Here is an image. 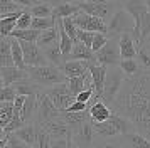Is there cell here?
Wrapping results in <instances>:
<instances>
[{
  "label": "cell",
  "instance_id": "cell-1",
  "mask_svg": "<svg viewBox=\"0 0 150 148\" xmlns=\"http://www.w3.org/2000/svg\"><path fill=\"white\" fill-rule=\"evenodd\" d=\"M113 113L120 114L133 125L135 131L150 141V74L142 71L125 78L116 96Z\"/></svg>",
  "mask_w": 150,
  "mask_h": 148
},
{
  "label": "cell",
  "instance_id": "cell-2",
  "mask_svg": "<svg viewBox=\"0 0 150 148\" xmlns=\"http://www.w3.org/2000/svg\"><path fill=\"white\" fill-rule=\"evenodd\" d=\"M29 79L32 81L34 84H37L39 87H52L57 84H64L66 82V76L59 67L56 66H39V67H29L27 69Z\"/></svg>",
  "mask_w": 150,
  "mask_h": 148
},
{
  "label": "cell",
  "instance_id": "cell-3",
  "mask_svg": "<svg viewBox=\"0 0 150 148\" xmlns=\"http://www.w3.org/2000/svg\"><path fill=\"white\" fill-rule=\"evenodd\" d=\"M133 27H135L133 19L120 5L115 10L113 17L110 19V22L106 24V35H108V39H113V37L118 39L123 34H133Z\"/></svg>",
  "mask_w": 150,
  "mask_h": 148
},
{
  "label": "cell",
  "instance_id": "cell-4",
  "mask_svg": "<svg viewBox=\"0 0 150 148\" xmlns=\"http://www.w3.org/2000/svg\"><path fill=\"white\" fill-rule=\"evenodd\" d=\"M79 5V12H84L91 15V17H96V19H111L115 10L120 7V4L116 2H105V0H88V2H78Z\"/></svg>",
  "mask_w": 150,
  "mask_h": 148
},
{
  "label": "cell",
  "instance_id": "cell-5",
  "mask_svg": "<svg viewBox=\"0 0 150 148\" xmlns=\"http://www.w3.org/2000/svg\"><path fill=\"white\" fill-rule=\"evenodd\" d=\"M123 82H125V74L122 73L120 67H110L106 73V79H105V87H103V98L101 101L106 104H113L116 96L122 89Z\"/></svg>",
  "mask_w": 150,
  "mask_h": 148
},
{
  "label": "cell",
  "instance_id": "cell-6",
  "mask_svg": "<svg viewBox=\"0 0 150 148\" xmlns=\"http://www.w3.org/2000/svg\"><path fill=\"white\" fill-rule=\"evenodd\" d=\"M122 62V54H120V47H118V39H108L106 46L101 51L96 52V64L110 69V67H120Z\"/></svg>",
  "mask_w": 150,
  "mask_h": 148
},
{
  "label": "cell",
  "instance_id": "cell-7",
  "mask_svg": "<svg viewBox=\"0 0 150 148\" xmlns=\"http://www.w3.org/2000/svg\"><path fill=\"white\" fill-rule=\"evenodd\" d=\"M44 94L51 99V103H52L59 111H66V109L76 101V98L69 93L66 82H64V84L52 86V87H47V89L44 91Z\"/></svg>",
  "mask_w": 150,
  "mask_h": 148
},
{
  "label": "cell",
  "instance_id": "cell-8",
  "mask_svg": "<svg viewBox=\"0 0 150 148\" xmlns=\"http://www.w3.org/2000/svg\"><path fill=\"white\" fill-rule=\"evenodd\" d=\"M35 118H37V125H46L49 121H54L61 118V111L51 103L47 96L44 93L37 94V111H35Z\"/></svg>",
  "mask_w": 150,
  "mask_h": 148
},
{
  "label": "cell",
  "instance_id": "cell-9",
  "mask_svg": "<svg viewBox=\"0 0 150 148\" xmlns=\"http://www.w3.org/2000/svg\"><path fill=\"white\" fill-rule=\"evenodd\" d=\"M98 138L95 128H93V121L88 120L84 121L79 128L73 130V145L74 148H95V141Z\"/></svg>",
  "mask_w": 150,
  "mask_h": 148
},
{
  "label": "cell",
  "instance_id": "cell-10",
  "mask_svg": "<svg viewBox=\"0 0 150 148\" xmlns=\"http://www.w3.org/2000/svg\"><path fill=\"white\" fill-rule=\"evenodd\" d=\"M74 25L79 30H86V32H93V34H106V22L101 19L91 17L84 12H78L73 17Z\"/></svg>",
  "mask_w": 150,
  "mask_h": 148
},
{
  "label": "cell",
  "instance_id": "cell-11",
  "mask_svg": "<svg viewBox=\"0 0 150 148\" xmlns=\"http://www.w3.org/2000/svg\"><path fill=\"white\" fill-rule=\"evenodd\" d=\"M22 52H24V62L29 67H39V66H47L49 62L44 56V51L37 44H30V42H21Z\"/></svg>",
  "mask_w": 150,
  "mask_h": 148
},
{
  "label": "cell",
  "instance_id": "cell-12",
  "mask_svg": "<svg viewBox=\"0 0 150 148\" xmlns=\"http://www.w3.org/2000/svg\"><path fill=\"white\" fill-rule=\"evenodd\" d=\"M39 126H41V125H39ZM42 128L49 133L51 140H68V138H73V130H71L61 118L42 125Z\"/></svg>",
  "mask_w": 150,
  "mask_h": 148
},
{
  "label": "cell",
  "instance_id": "cell-13",
  "mask_svg": "<svg viewBox=\"0 0 150 148\" xmlns=\"http://www.w3.org/2000/svg\"><path fill=\"white\" fill-rule=\"evenodd\" d=\"M89 76H91V86L95 87V96L96 99H101L103 98V87H105V79H106V73L108 69L98 64H89L88 67Z\"/></svg>",
  "mask_w": 150,
  "mask_h": 148
},
{
  "label": "cell",
  "instance_id": "cell-14",
  "mask_svg": "<svg viewBox=\"0 0 150 148\" xmlns=\"http://www.w3.org/2000/svg\"><path fill=\"white\" fill-rule=\"evenodd\" d=\"M88 114H89V120H91V121H95V123H103V121H108L110 120V116L113 114V109L106 106L101 99L93 98L91 104H89Z\"/></svg>",
  "mask_w": 150,
  "mask_h": 148
},
{
  "label": "cell",
  "instance_id": "cell-15",
  "mask_svg": "<svg viewBox=\"0 0 150 148\" xmlns=\"http://www.w3.org/2000/svg\"><path fill=\"white\" fill-rule=\"evenodd\" d=\"M52 8L54 19H73L79 12L78 2H52Z\"/></svg>",
  "mask_w": 150,
  "mask_h": 148
},
{
  "label": "cell",
  "instance_id": "cell-16",
  "mask_svg": "<svg viewBox=\"0 0 150 148\" xmlns=\"http://www.w3.org/2000/svg\"><path fill=\"white\" fill-rule=\"evenodd\" d=\"M91 62H83V61H66L59 69H61L66 78H81V76H86L89 74L88 67Z\"/></svg>",
  "mask_w": 150,
  "mask_h": 148
},
{
  "label": "cell",
  "instance_id": "cell-17",
  "mask_svg": "<svg viewBox=\"0 0 150 148\" xmlns=\"http://www.w3.org/2000/svg\"><path fill=\"white\" fill-rule=\"evenodd\" d=\"M118 47H120L122 59H135V56L138 54V46H137V42L132 34L120 35L118 37Z\"/></svg>",
  "mask_w": 150,
  "mask_h": 148
},
{
  "label": "cell",
  "instance_id": "cell-18",
  "mask_svg": "<svg viewBox=\"0 0 150 148\" xmlns=\"http://www.w3.org/2000/svg\"><path fill=\"white\" fill-rule=\"evenodd\" d=\"M0 76H2V79H4L5 87L14 86L15 82H19V81L27 79V78H29L27 71H22V69H19V67H15V66L0 67Z\"/></svg>",
  "mask_w": 150,
  "mask_h": 148
},
{
  "label": "cell",
  "instance_id": "cell-19",
  "mask_svg": "<svg viewBox=\"0 0 150 148\" xmlns=\"http://www.w3.org/2000/svg\"><path fill=\"white\" fill-rule=\"evenodd\" d=\"M68 61H83V62L96 64V54L91 49H88L86 46H83L81 42H76L71 54H69Z\"/></svg>",
  "mask_w": 150,
  "mask_h": 148
},
{
  "label": "cell",
  "instance_id": "cell-20",
  "mask_svg": "<svg viewBox=\"0 0 150 148\" xmlns=\"http://www.w3.org/2000/svg\"><path fill=\"white\" fill-rule=\"evenodd\" d=\"M14 136H17L27 147H35V143H37V126L35 125H30V123L29 125H24L21 130L15 131Z\"/></svg>",
  "mask_w": 150,
  "mask_h": 148
},
{
  "label": "cell",
  "instance_id": "cell-21",
  "mask_svg": "<svg viewBox=\"0 0 150 148\" xmlns=\"http://www.w3.org/2000/svg\"><path fill=\"white\" fill-rule=\"evenodd\" d=\"M89 79H91L89 74L81 76V78H69V79H66V86H68L69 93L76 98L79 93H83V91H86V89L91 87V81Z\"/></svg>",
  "mask_w": 150,
  "mask_h": 148
},
{
  "label": "cell",
  "instance_id": "cell-22",
  "mask_svg": "<svg viewBox=\"0 0 150 148\" xmlns=\"http://www.w3.org/2000/svg\"><path fill=\"white\" fill-rule=\"evenodd\" d=\"M61 120L64 121L71 130H76V128L81 126L84 121L89 120V114H88V111H84V113H69V111H61Z\"/></svg>",
  "mask_w": 150,
  "mask_h": 148
},
{
  "label": "cell",
  "instance_id": "cell-23",
  "mask_svg": "<svg viewBox=\"0 0 150 148\" xmlns=\"http://www.w3.org/2000/svg\"><path fill=\"white\" fill-rule=\"evenodd\" d=\"M10 66H14L10 37H2L0 35V67H10Z\"/></svg>",
  "mask_w": 150,
  "mask_h": 148
},
{
  "label": "cell",
  "instance_id": "cell-24",
  "mask_svg": "<svg viewBox=\"0 0 150 148\" xmlns=\"http://www.w3.org/2000/svg\"><path fill=\"white\" fill-rule=\"evenodd\" d=\"M12 87H14V91L17 96H34V94H39V86L34 84L29 78L15 82Z\"/></svg>",
  "mask_w": 150,
  "mask_h": 148
},
{
  "label": "cell",
  "instance_id": "cell-25",
  "mask_svg": "<svg viewBox=\"0 0 150 148\" xmlns=\"http://www.w3.org/2000/svg\"><path fill=\"white\" fill-rule=\"evenodd\" d=\"M37 111V94L34 96H27L24 108L21 109V120L24 121V125H29V120L34 118V113Z\"/></svg>",
  "mask_w": 150,
  "mask_h": 148
},
{
  "label": "cell",
  "instance_id": "cell-26",
  "mask_svg": "<svg viewBox=\"0 0 150 148\" xmlns=\"http://www.w3.org/2000/svg\"><path fill=\"white\" fill-rule=\"evenodd\" d=\"M93 128H95L96 135L100 136V138H115L118 136V130L113 126V123L111 121H103V123H95L93 121Z\"/></svg>",
  "mask_w": 150,
  "mask_h": 148
},
{
  "label": "cell",
  "instance_id": "cell-27",
  "mask_svg": "<svg viewBox=\"0 0 150 148\" xmlns=\"http://www.w3.org/2000/svg\"><path fill=\"white\" fill-rule=\"evenodd\" d=\"M44 51V56H46V59L51 66H56V67H61L64 64V57H62L61 54V49H59V44H54V46H49L46 49H42Z\"/></svg>",
  "mask_w": 150,
  "mask_h": 148
},
{
  "label": "cell",
  "instance_id": "cell-28",
  "mask_svg": "<svg viewBox=\"0 0 150 148\" xmlns=\"http://www.w3.org/2000/svg\"><path fill=\"white\" fill-rule=\"evenodd\" d=\"M52 10V2H35V5L30 8V13L35 19H51Z\"/></svg>",
  "mask_w": 150,
  "mask_h": 148
},
{
  "label": "cell",
  "instance_id": "cell-29",
  "mask_svg": "<svg viewBox=\"0 0 150 148\" xmlns=\"http://www.w3.org/2000/svg\"><path fill=\"white\" fill-rule=\"evenodd\" d=\"M59 39V32H57V27H52V29H49V30H44L41 32V37L37 39V46L41 47V49H46L49 46H54L57 44L56 40Z\"/></svg>",
  "mask_w": 150,
  "mask_h": 148
},
{
  "label": "cell",
  "instance_id": "cell-30",
  "mask_svg": "<svg viewBox=\"0 0 150 148\" xmlns=\"http://www.w3.org/2000/svg\"><path fill=\"white\" fill-rule=\"evenodd\" d=\"M10 49H12V59H14V66L22 69V71H27V66L24 62V52H22L21 42L17 39L10 37Z\"/></svg>",
  "mask_w": 150,
  "mask_h": 148
},
{
  "label": "cell",
  "instance_id": "cell-31",
  "mask_svg": "<svg viewBox=\"0 0 150 148\" xmlns=\"http://www.w3.org/2000/svg\"><path fill=\"white\" fill-rule=\"evenodd\" d=\"M12 39H17L19 42H30V44H35L37 39L41 37V32H37L34 29H25V30H17L15 29L14 32L10 34Z\"/></svg>",
  "mask_w": 150,
  "mask_h": 148
},
{
  "label": "cell",
  "instance_id": "cell-32",
  "mask_svg": "<svg viewBox=\"0 0 150 148\" xmlns=\"http://www.w3.org/2000/svg\"><path fill=\"white\" fill-rule=\"evenodd\" d=\"M22 12H24V10H22ZM21 13L8 15V17H2V20H0V35H2V37H10V34L15 30V24H17V19H19Z\"/></svg>",
  "mask_w": 150,
  "mask_h": 148
},
{
  "label": "cell",
  "instance_id": "cell-33",
  "mask_svg": "<svg viewBox=\"0 0 150 148\" xmlns=\"http://www.w3.org/2000/svg\"><path fill=\"white\" fill-rule=\"evenodd\" d=\"M123 140L127 141V148H150V141L143 138L142 135H138L137 131L125 135Z\"/></svg>",
  "mask_w": 150,
  "mask_h": 148
},
{
  "label": "cell",
  "instance_id": "cell-34",
  "mask_svg": "<svg viewBox=\"0 0 150 148\" xmlns=\"http://www.w3.org/2000/svg\"><path fill=\"white\" fill-rule=\"evenodd\" d=\"M22 8L17 0H0V15L2 17H8V15H15V13H21Z\"/></svg>",
  "mask_w": 150,
  "mask_h": 148
},
{
  "label": "cell",
  "instance_id": "cell-35",
  "mask_svg": "<svg viewBox=\"0 0 150 148\" xmlns=\"http://www.w3.org/2000/svg\"><path fill=\"white\" fill-rule=\"evenodd\" d=\"M120 69L125 74V78H132V76H137L138 73H142V69L138 66V61L137 59H122Z\"/></svg>",
  "mask_w": 150,
  "mask_h": 148
},
{
  "label": "cell",
  "instance_id": "cell-36",
  "mask_svg": "<svg viewBox=\"0 0 150 148\" xmlns=\"http://www.w3.org/2000/svg\"><path fill=\"white\" fill-rule=\"evenodd\" d=\"M137 57H138V66H140V69L150 74V51L140 47V49H138V54H137Z\"/></svg>",
  "mask_w": 150,
  "mask_h": 148
},
{
  "label": "cell",
  "instance_id": "cell-37",
  "mask_svg": "<svg viewBox=\"0 0 150 148\" xmlns=\"http://www.w3.org/2000/svg\"><path fill=\"white\" fill-rule=\"evenodd\" d=\"M30 22H32V13L30 10L24 8V12L19 15L17 19V24H15V29L17 30H25V29H30Z\"/></svg>",
  "mask_w": 150,
  "mask_h": 148
},
{
  "label": "cell",
  "instance_id": "cell-38",
  "mask_svg": "<svg viewBox=\"0 0 150 148\" xmlns=\"http://www.w3.org/2000/svg\"><path fill=\"white\" fill-rule=\"evenodd\" d=\"M35 126H37V143H35V147L51 148V136H49V133L42 126H39V125H35Z\"/></svg>",
  "mask_w": 150,
  "mask_h": 148
},
{
  "label": "cell",
  "instance_id": "cell-39",
  "mask_svg": "<svg viewBox=\"0 0 150 148\" xmlns=\"http://www.w3.org/2000/svg\"><path fill=\"white\" fill-rule=\"evenodd\" d=\"M59 20H61V25H62V29H64V32L68 34L69 37L74 40V44H76V37H78V27L74 25L73 19H59Z\"/></svg>",
  "mask_w": 150,
  "mask_h": 148
},
{
  "label": "cell",
  "instance_id": "cell-40",
  "mask_svg": "<svg viewBox=\"0 0 150 148\" xmlns=\"http://www.w3.org/2000/svg\"><path fill=\"white\" fill-rule=\"evenodd\" d=\"M150 37V12L143 17L142 27H140V47L145 44V40Z\"/></svg>",
  "mask_w": 150,
  "mask_h": 148
},
{
  "label": "cell",
  "instance_id": "cell-41",
  "mask_svg": "<svg viewBox=\"0 0 150 148\" xmlns=\"http://www.w3.org/2000/svg\"><path fill=\"white\" fill-rule=\"evenodd\" d=\"M96 34L93 32H86V30H79L78 29V37H76V42H81L83 46H86L88 49H91L93 46V40H95Z\"/></svg>",
  "mask_w": 150,
  "mask_h": 148
},
{
  "label": "cell",
  "instance_id": "cell-42",
  "mask_svg": "<svg viewBox=\"0 0 150 148\" xmlns=\"http://www.w3.org/2000/svg\"><path fill=\"white\" fill-rule=\"evenodd\" d=\"M106 42H108V35L106 34H96L95 40H93V46H91V51L96 54L98 51H101L103 47L106 46Z\"/></svg>",
  "mask_w": 150,
  "mask_h": 148
},
{
  "label": "cell",
  "instance_id": "cell-43",
  "mask_svg": "<svg viewBox=\"0 0 150 148\" xmlns=\"http://www.w3.org/2000/svg\"><path fill=\"white\" fill-rule=\"evenodd\" d=\"M15 96H17V94H15V91H14L12 86L4 87V89L0 91V104H2V103H14Z\"/></svg>",
  "mask_w": 150,
  "mask_h": 148
},
{
  "label": "cell",
  "instance_id": "cell-44",
  "mask_svg": "<svg viewBox=\"0 0 150 148\" xmlns=\"http://www.w3.org/2000/svg\"><path fill=\"white\" fill-rule=\"evenodd\" d=\"M95 87L91 86L89 89H86V91H83V93H79L78 96H76V101H79V103H86V104H89V101L95 98Z\"/></svg>",
  "mask_w": 150,
  "mask_h": 148
},
{
  "label": "cell",
  "instance_id": "cell-45",
  "mask_svg": "<svg viewBox=\"0 0 150 148\" xmlns=\"http://www.w3.org/2000/svg\"><path fill=\"white\" fill-rule=\"evenodd\" d=\"M88 109H89V104H86V103H79V101H74L66 111H69V113H84V111H88Z\"/></svg>",
  "mask_w": 150,
  "mask_h": 148
},
{
  "label": "cell",
  "instance_id": "cell-46",
  "mask_svg": "<svg viewBox=\"0 0 150 148\" xmlns=\"http://www.w3.org/2000/svg\"><path fill=\"white\" fill-rule=\"evenodd\" d=\"M51 148H74L73 140H51Z\"/></svg>",
  "mask_w": 150,
  "mask_h": 148
},
{
  "label": "cell",
  "instance_id": "cell-47",
  "mask_svg": "<svg viewBox=\"0 0 150 148\" xmlns=\"http://www.w3.org/2000/svg\"><path fill=\"white\" fill-rule=\"evenodd\" d=\"M25 98H27V96H15V101H14V109H17V111H21L22 108H24Z\"/></svg>",
  "mask_w": 150,
  "mask_h": 148
},
{
  "label": "cell",
  "instance_id": "cell-48",
  "mask_svg": "<svg viewBox=\"0 0 150 148\" xmlns=\"http://www.w3.org/2000/svg\"><path fill=\"white\" fill-rule=\"evenodd\" d=\"M95 148H127V147H122L120 143H115V141H105L103 145L95 147Z\"/></svg>",
  "mask_w": 150,
  "mask_h": 148
},
{
  "label": "cell",
  "instance_id": "cell-49",
  "mask_svg": "<svg viewBox=\"0 0 150 148\" xmlns=\"http://www.w3.org/2000/svg\"><path fill=\"white\" fill-rule=\"evenodd\" d=\"M7 143H8V136L7 138H4V140H0V148H5L7 147Z\"/></svg>",
  "mask_w": 150,
  "mask_h": 148
},
{
  "label": "cell",
  "instance_id": "cell-50",
  "mask_svg": "<svg viewBox=\"0 0 150 148\" xmlns=\"http://www.w3.org/2000/svg\"><path fill=\"white\" fill-rule=\"evenodd\" d=\"M4 138H7V133L4 131V128H0V140H4Z\"/></svg>",
  "mask_w": 150,
  "mask_h": 148
},
{
  "label": "cell",
  "instance_id": "cell-51",
  "mask_svg": "<svg viewBox=\"0 0 150 148\" xmlns=\"http://www.w3.org/2000/svg\"><path fill=\"white\" fill-rule=\"evenodd\" d=\"M4 87H5V84H4V79H2V76H0V91H2Z\"/></svg>",
  "mask_w": 150,
  "mask_h": 148
},
{
  "label": "cell",
  "instance_id": "cell-52",
  "mask_svg": "<svg viewBox=\"0 0 150 148\" xmlns=\"http://www.w3.org/2000/svg\"><path fill=\"white\" fill-rule=\"evenodd\" d=\"M145 7H147V10L150 12V0H147V2H145Z\"/></svg>",
  "mask_w": 150,
  "mask_h": 148
},
{
  "label": "cell",
  "instance_id": "cell-53",
  "mask_svg": "<svg viewBox=\"0 0 150 148\" xmlns=\"http://www.w3.org/2000/svg\"><path fill=\"white\" fill-rule=\"evenodd\" d=\"M145 42H150V37H149V39H147V40H145Z\"/></svg>",
  "mask_w": 150,
  "mask_h": 148
},
{
  "label": "cell",
  "instance_id": "cell-54",
  "mask_svg": "<svg viewBox=\"0 0 150 148\" xmlns=\"http://www.w3.org/2000/svg\"><path fill=\"white\" fill-rule=\"evenodd\" d=\"M0 20H2V15H0Z\"/></svg>",
  "mask_w": 150,
  "mask_h": 148
},
{
  "label": "cell",
  "instance_id": "cell-55",
  "mask_svg": "<svg viewBox=\"0 0 150 148\" xmlns=\"http://www.w3.org/2000/svg\"><path fill=\"white\" fill-rule=\"evenodd\" d=\"M27 148H32V147H27Z\"/></svg>",
  "mask_w": 150,
  "mask_h": 148
}]
</instances>
